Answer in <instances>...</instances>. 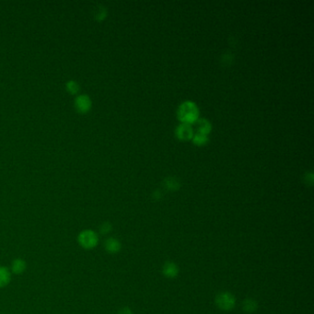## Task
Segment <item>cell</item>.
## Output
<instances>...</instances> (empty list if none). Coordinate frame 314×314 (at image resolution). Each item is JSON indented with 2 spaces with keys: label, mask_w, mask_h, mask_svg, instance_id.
<instances>
[{
  "label": "cell",
  "mask_w": 314,
  "mask_h": 314,
  "mask_svg": "<svg viewBox=\"0 0 314 314\" xmlns=\"http://www.w3.org/2000/svg\"><path fill=\"white\" fill-rule=\"evenodd\" d=\"M118 314H132V311H131L129 308H127V307H124V308H123L122 310H120V311H119V313H118Z\"/></svg>",
  "instance_id": "obj_16"
},
{
  "label": "cell",
  "mask_w": 314,
  "mask_h": 314,
  "mask_svg": "<svg viewBox=\"0 0 314 314\" xmlns=\"http://www.w3.org/2000/svg\"><path fill=\"white\" fill-rule=\"evenodd\" d=\"M192 139L195 145H198V146L205 145L208 141V135L200 133V132H195V133H193V136Z\"/></svg>",
  "instance_id": "obj_11"
},
{
  "label": "cell",
  "mask_w": 314,
  "mask_h": 314,
  "mask_svg": "<svg viewBox=\"0 0 314 314\" xmlns=\"http://www.w3.org/2000/svg\"><path fill=\"white\" fill-rule=\"evenodd\" d=\"M106 14L105 8H97V12H96V17L97 19H102Z\"/></svg>",
  "instance_id": "obj_15"
},
{
  "label": "cell",
  "mask_w": 314,
  "mask_h": 314,
  "mask_svg": "<svg viewBox=\"0 0 314 314\" xmlns=\"http://www.w3.org/2000/svg\"><path fill=\"white\" fill-rule=\"evenodd\" d=\"M75 106L79 112H86L92 106V100L88 95L81 94L76 98Z\"/></svg>",
  "instance_id": "obj_5"
},
{
  "label": "cell",
  "mask_w": 314,
  "mask_h": 314,
  "mask_svg": "<svg viewBox=\"0 0 314 314\" xmlns=\"http://www.w3.org/2000/svg\"><path fill=\"white\" fill-rule=\"evenodd\" d=\"M121 248H122L121 242L115 238H108L104 242L105 251L111 254L119 253Z\"/></svg>",
  "instance_id": "obj_6"
},
{
  "label": "cell",
  "mask_w": 314,
  "mask_h": 314,
  "mask_svg": "<svg viewBox=\"0 0 314 314\" xmlns=\"http://www.w3.org/2000/svg\"><path fill=\"white\" fill-rule=\"evenodd\" d=\"M177 138L182 140H189L193 138V130L192 128L191 124L189 123H182L177 126L176 131Z\"/></svg>",
  "instance_id": "obj_4"
},
{
  "label": "cell",
  "mask_w": 314,
  "mask_h": 314,
  "mask_svg": "<svg viewBox=\"0 0 314 314\" xmlns=\"http://www.w3.org/2000/svg\"><path fill=\"white\" fill-rule=\"evenodd\" d=\"M177 116L183 123H195L198 120L199 110L194 102L191 100H186L183 102L177 110Z\"/></svg>",
  "instance_id": "obj_1"
},
{
  "label": "cell",
  "mask_w": 314,
  "mask_h": 314,
  "mask_svg": "<svg viewBox=\"0 0 314 314\" xmlns=\"http://www.w3.org/2000/svg\"><path fill=\"white\" fill-rule=\"evenodd\" d=\"M67 88H68V91H69L71 93H75V92H77L78 91L79 86L77 84V81L70 80L67 83Z\"/></svg>",
  "instance_id": "obj_13"
},
{
  "label": "cell",
  "mask_w": 314,
  "mask_h": 314,
  "mask_svg": "<svg viewBox=\"0 0 314 314\" xmlns=\"http://www.w3.org/2000/svg\"><path fill=\"white\" fill-rule=\"evenodd\" d=\"M77 242L85 250H92L98 245L99 236L94 230H82L77 235Z\"/></svg>",
  "instance_id": "obj_2"
},
{
  "label": "cell",
  "mask_w": 314,
  "mask_h": 314,
  "mask_svg": "<svg viewBox=\"0 0 314 314\" xmlns=\"http://www.w3.org/2000/svg\"><path fill=\"white\" fill-rule=\"evenodd\" d=\"M112 229H113V228H112V225H111V223H102V224L100 225V233H101V234L105 235V234L110 233V232H111V230H112Z\"/></svg>",
  "instance_id": "obj_14"
},
{
  "label": "cell",
  "mask_w": 314,
  "mask_h": 314,
  "mask_svg": "<svg viewBox=\"0 0 314 314\" xmlns=\"http://www.w3.org/2000/svg\"><path fill=\"white\" fill-rule=\"evenodd\" d=\"M195 123L197 124V132H200V133L208 135L209 132L212 129L211 123H210V122H209L208 120L205 119V118L198 119Z\"/></svg>",
  "instance_id": "obj_10"
},
{
  "label": "cell",
  "mask_w": 314,
  "mask_h": 314,
  "mask_svg": "<svg viewBox=\"0 0 314 314\" xmlns=\"http://www.w3.org/2000/svg\"><path fill=\"white\" fill-rule=\"evenodd\" d=\"M26 268H27L26 262L23 259L18 258V259H15L12 262L11 267H10V272L12 274H15V275H22L26 271Z\"/></svg>",
  "instance_id": "obj_8"
},
{
  "label": "cell",
  "mask_w": 314,
  "mask_h": 314,
  "mask_svg": "<svg viewBox=\"0 0 314 314\" xmlns=\"http://www.w3.org/2000/svg\"><path fill=\"white\" fill-rule=\"evenodd\" d=\"M162 273L168 278H175L179 274V267L173 262H166L162 267Z\"/></svg>",
  "instance_id": "obj_7"
},
{
  "label": "cell",
  "mask_w": 314,
  "mask_h": 314,
  "mask_svg": "<svg viewBox=\"0 0 314 314\" xmlns=\"http://www.w3.org/2000/svg\"><path fill=\"white\" fill-rule=\"evenodd\" d=\"M10 281H11L10 270L6 266H0V289L7 287L8 284L10 283Z\"/></svg>",
  "instance_id": "obj_9"
},
{
  "label": "cell",
  "mask_w": 314,
  "mask_h": 314,
  "mask_svg": "<svg viewBox=\"0 0 314 314\" xmlns=\"http://www.w3.org/2000/svg\"><path fill=\"white\" fill-rule=\"evenodd\" d=\"M216 304L222 311H231L235 307L236 299L230 292H220L216 297Z\"/></svg>",
  "instance_id": "obj_3"
},
{
  "label": "cell",
  "mask_w": 314,
  "mask_h": 314,
  "mask_svg": "<svg viewBox=\"0 0 314 314\" xmlns=\"http://www.w3.org/2000/svg\"><path fill=\"white\" fill-rule=\"evenodd\" d=\"M243 310L248 314H253L257 310V302L252 299H247L243 302Z\"/></svg>",
  "instance_id": "obj_12"
}]
</instances>
